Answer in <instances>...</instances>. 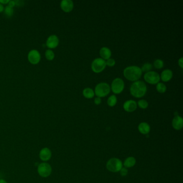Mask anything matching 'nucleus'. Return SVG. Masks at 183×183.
<instances>
[{
    "instance_id": "obj_1",
    "label": "nucleus",
    "mask_w": 183,
    "mask_h": 183,
    "mask_svg": "<svg viewBox=\"0 0 183 183\" xmlns=\"http://www.w3.org/2000/svg\"><path fill=\"white\" fill-rule=\"evenodd\" d=\"M146 84L141 81H137L132 84L130 88V92L132 96L135 97L140 98L143 97L147 92Z\"/></svg>"
},
{
    "instance_id": "obj_2",
    "label": "nucleus",
    "mask_w": 183,
    "mask_h": 183,
    "mask_svg": "<svg viewBox=\"0 0 183 183\" xmlns=\"http://www.w3.org/2000/svg\"><path fill=\"white\" fill-rule=\"evenodd\" d=\"M142 72L141 68L137 66H129L125 69L124 75L128 80L136 81L141 77Z\"/></svg>"
},
{
    "instance_id": "obj_3",
    "label": "nucleus",
    "mask_w": 183,
    "mask_h": 183,
    "mask_svg": "<svg viewBox=\"0 0 183 183\" xmlns=\"http://www.w3.org/2000/svg\"><path fill=\"white\" fill-rule=\"evenodd\" d=\"M106 166L109 171L112 172H118L123 167V164L120 159L112 158L107 162Z\"/></svg>"
},
{
    "instance_id": "obj_4",
    "label": "nucleus",
    "mask_w": 183,
    "mask_h": 183,
    "mask_svg": "<svg viewBox=\"0 0 183 183\" xmlns=\"http://www.w3.org/2000/svg\"><path fill=\"white\" fill-rule=\"evenodd\" d=\"M110 92V87L108 83H100L95 88V93L98 97H103L108 95Z\"/></svg>"
},
{
    "instance_id": "obj_5",
    "label": "nucleus",
    "mask_w": 183,
    "mask_h": 183,
    "mask_svg": "<svg viewBox=\"0 0 183 183\" xmlns=\"http://www.w3.org/2000/svg\"><path fill=\"white\" fill-rule=\"evenodd\" d=\"M37 170L40 176L44 178H46L51 175L52 169L49 164L44 162L38 165Z\"/></svg>"
},
{
    "instance_id": "obj_6",
    "label": "nucleus",
    "mask_w": 183,
    "mask_h": 183,
    "mask_svg": "<svg viewBox=\"0 0 183 183\" xmlns=\"http://www.w3.org/2000/svg\"><path fill=\"white\" fill-rule=\"evenodd\" d=\"M106 66V61L102 58L95 59L91 64V68L94 72L98 73L102 71Z\"/></svg>"
},
{
    "instance_id": "obj_7",
    "label": "nucleus",
    "mask_w": 183,
    "mask_h": 183,
    "mask_svg": "<svg viewBox=\"0 0 183 183\" xmlns=\"http://www.w3.org/2000/svg\"><path fill=\"white\" fill-rule=\"evenodd\" d=\"M144 79L147 82L155 84L159 83L161 78L159 74L157 73L155 71H150L144 74Z\"/></svg>"
},
{
    "instance_id": "obj_8",
    "label": "nucleus",
    "mask_w": 183,
    "mask_h": 183,
    "mask_svg": "<svg viewBox=\"0 0 183 183\" xmlns=\"http://www.w3.org/2000/svg\"><path fill=\"white\" fill-rule=\"evenodd\" d=\"M124 82L121 78H115L111 84L112 90L115 93H120L124 90Z\"/></svg>"
},
{
    "instance_id": "obj_9",
    "label": "nucleus",
    "mask_w": 183,
    "mask_h": 183,
    "mask_svg": "<svg viewBox=\"0 0 183 183\" xmlns=\"http://www.w3.org/2000/svg\"><path fill=\"white\" fill-rule=\"evenodd\" d=\"M40 54L39 52L36 49L31 50L28 54V60L33 65L38 64L40 61Z\"/></svg>"
},
{
    "instance_id": "obj_10",
    "label": "nucleus",
    "mask_w": 183,
    "mask_h": 183,
    "mask_svg": "<svg viewBox=\"0 0 183 183\" xmlns=\"http://www.w3.org/2000/svg\"><path fill=\"white\" fill-rule=\"evenodd\" d=\"M59 40L58 37L55 35H52L47 38L46 46L49 49H55L59 45Z\"/></svg>"
},
{
    "instance_id": "obj_11",
    "label": "nucleus",
    "mask_w": 183,
    "mask_h": 183,
    "mask_svg": "<svg viewBox=\"0 0 183 183\" xmlns=\"http://www.w3.org/2000/svg\"><path fill=\"white\" fill-rule=\"evenodd\" d=\"M52 156L51 150L48 148H44L39 153V157L43 161H47L49 160Z\"/></svg>"
},
{
    "instance_id": "obj_12",
    "label": "nucleus",
    "mask_w": 183,
    "mask_h": 183,
    "mask_svg": "<svg viewBox=\"0 0 183 183\" xmlns=\"http://www.w3.org/2000/svg\"><path fill=\"white\" fill-rule=\"evenodd\" d=\"M123 108L128 112H132L137 109V103L133 100H127L124 104Z\"/></svg>"
},
{
    "instance_id": "obj_13",
    "label": "nucleus",
    "mask_w": 183,
    "mask_h": 183,
    "mask_svg": "<svg viewBox=\"0 0 183 183\" xmlns=\"http://www.w3.org/2000/svg\"><path fill=\"white\" fill-rule=\"evenodd\" d=\"M61 9L64 11L68 12L73 10L74 8L73 2L71 0H63L60 4Z\"/></svg>"
},
{
    "instance_id": "obj_14",
    "label": "nucleus",
    "mask_w": 183,
    "mask_h": 183,
    "mask_svg": "<svg viewBox=\"0 0 183 183\" xmlns=\"http://www.w3.org/2000/svg\"><path fill=\"white\" fill-rule=\"evenodd\" d=\"M172 125L174 129L176 130H181L182 129L183 126V118L179 115H176L173 118Z\"/></svg>"
},
{
    "instance_id": "obj_15",
    "label": "nucleus",
    "mask_w": 183,
    "mask_h": 183,
    "mask_svg": "<svg viewBox=\"0 0 183 183\" xmlns=\"http://www.w3.org/2000/svg\"><path fill=\"white\" fill-rule=\"evenodd\" d=\"M138 129L140 133L142 134H148L150 131V127L147 122H141L138 126Z\"/></svg>"
},
{
    "instance_id": "obj_16",
    "label": "nucleus",
    "mask_w": 183,
    "mask_h": 183,
    "mask_svg": "<svg viewBox=\"0 0 183 183\" xmlns=\"http://www.w3.org/2000/svg\"><path fill=\"white\" fill-rule=\"evenodd\" d=\"M172 71L171 70L167 69L162 71L160 78H161L162 80L164 82H168L171 80L172 77Z\"/></svg>"
},
{
    "instance_id": "obj_17",
    "label": "nucleus",
    "mask_w": 183,
    "mask_h": 183,
    "mask_svg": "<svg viewBox=\"0 0 183 183\" xmlns=\"http://www.w3.org/2000/svg\"><path fill=\"white\" fill-rule=\"evenodd\" d=\"M99 53H100V56L102 58V59L103 60H104V59L108 60V59H110V57L111 56V50L109 48L106 47H104L100 49Z\"/></svg>"
},
{
    "instance_id": "obj_18",
    "label": "nucleus",
    "mask_w": 183,
    "mask_h": 183,
    "mask_svg": "<svg viewBox=\"0 0 183 183\" xmlns=\"http://www.w3.org/2000/svg\"><path fill=\"white\" fill-rule=\"evenodd\" d=\"M136 164V159L134 157L129 156L125 160L124 166L126 168H130L134 166Z\"/></svg>"
},
{
    "instance_id": "obj_19",
    "label": "nucleus",
    "mask_w": 183,
    "mask_h": 183,
    "mask_svg": "<svg viewBox=\"0 0 183 183\" xmlns=\"http://www.w3.org/2000/svg\"><path fill=\"white\" fill-rule=\"evenodd\" d=\"M83 95L85 97L87 98H92L95 95V93L92 89L87 88L83 90Z\"/></svg>"
},
{
    "instance_id": "obj_20",
    "label": "nucleus",
    "mask_w": 183,
    "mask_h": 183,
    "mask_svg": "<svg viewBox=\"0 0 183 183\" xmlns=\"http://www.w3.org/2000/svg\"><path fill=\"white\" fill-rule=\"evenodd\" d=\"M117 102V98L115 96L112 95L108 99V105L110 106H114Z\"/></svg>"
},
{
    "instance_id": "obj_21",
    "label": "nucleus",
    "mask_w": 183,
    "mask_h": 183,
    "mask_svg": "<svg viewBox=\"0 0 183 183\" xmlns=\"http://www.w3.org/2000/svg\"><path fill=\"white\" fill-rule=\"evenodd\" d=\"M156 89L159 93H164L166 91V85L162 83H158L156 86Z\"/></svg>"
},
{
    "instance_id": "obj_22",
    "label": "nucleus",
    "mask_w": 183,
    "mask_h": 183,
    "mask_svg": "<svg viewBox=\"0 0 183 183\" xmlns=\"http://www.w3.org/2000/svg\"><path fill=\"white\" fill-rule=\"evenodd\" d=\"M45 56H46V58L48 60L51 61V60H53L54 59L55 55H54L53 52L52 51L51 49H48L45 52Z\"/></svg>"
},
{
    "instance_id": "obj_23",
    "label": "nucleus",
    "mask_w": 183,
    "mask_h": 183,
    "mask_svg": "<svg viewBox=\"0 0 183 183\" xmlns=\"http://www.w3.org/2000/svg\"><path fill=\"white\" fill-rule=\"evenodd\" d=\"M154 66L157 69L162 68L164 66L163 61L161 59H157L154 62Z\"/></svg>"
},
{
    "instance_id": "obj_24",
    "label": "nucleus",
    "mask_w": 183,
    "mask_h": 183,
    "mask_svg": "<svg viewBox=\"0 0 183 183\" xmlns=\"http://www.w3.org/2000/svg\"><path fill=\"white\" fill-rule=\"evenodd\" d=\"M5 15L8 17H10L12 16L14 14V9L12 8L9 7L8 5L7 6L5 9Z\"/></svg>"
},
{
    "instance_id": "obj_25",
    "label": "nucleus",
    "mask_w": 183,
    "mask_h": 183,
    "mask_svg": "<svg viewBox=\"0 0 183 183\" xmlns=\"http://www.w3.org/2000/svg\"><path fill=\"white\" fill-rule=\"evenodd\" d=\"M151 69H152V65L150 63H146L142 66L141 69L142 71L147 73L148 71H150Z\"/></svg>"
},
{
    "instance_id": "obj_26",
    "label": "nucleus",
    "mask_w": 183,
    "mask_h": 183,
    "mask_svg": "<svg viewBox=\"0 0 183 183\" xmlns=\"http://www.w3.org/2000/svg\"><path fill=\"white\" fill-rule=\"evenodd\" d=\"M137 104H138V105H139L140 108L143 109H147L148 106V103L144 99L139 100Z\"/></svg>"
},
{
    "instance_id": "obj_27",
    "label": "nucleus",
    "mask_w": 183,
    "mask_h": 183,
    "mask_svg": "<svg viewBox=\"0 0 183 183\" xmlns=\"http://www.w3.org/2000/svg\"><path fill=\"white\" fill-rule=\"evenodd\" d=\"M115 60L113 59H108L107 61L106 62V65H108L109 67H112V66H115Z\"/></svg>"
},
{
    "instance_id": "obj_28",
    "label": "nucleus",
    "mask_w": 183,
    "mask_h": 183,
    "mask_svg": "<svg viewBox=\"0 0 183 183\" xmlns=\"http://www.w3.org/2000/svg\"><path fill=\"white\" fill-rule=\"evenodd\" d=\"M119 172L121 176H123V177L127 176V174H128V170H127V168L125 167H124V168L122 167L121 169L120 170Z\"/></svg>"
},
{
    "instance_id": "obj_29",
    "label": "nucleus",
    "mask_w": 183,
    "mask_h": 183,
    "mask_svg": "<svg viewBox=\"0 0 183 183\" xmlns=\"http://www.w3.org/2000/svg\"><path fill=\"white\" fill-rule=\"evenodd\" d=\"M15 5H16V6L20 7V6H22V5H24V2L22 1L18 0V1H15Z\"/></svg>"
},
{
    "instance_id": "obj_30",
    "label": "nucleus",
    "mask_w": 183,
    "mask_h": 183,
    "mask_svg": "<svg viewBox=\"0 0 183 183\" xmlns=\"http://www.w3.org/2000/svg\"><path fill=\"white\" fill-rule=\"evenodd\" d=\"M95 104L96 105H99V104H100V103L102 102V100H101V99H100V97H96L95 99Z\"/></svg>"
},
{
    "instance_id": "obj_31",
    "label": "nucleus",
    "mask_w": 183,
    "mask_h": 183,
    "mask_svg": "<svg viewBox=\"0 0 183 183\" xmlns=\"http://www.w3.org/2000/svg\"><path fill=\"white\" fill-rule=\"evenodd\" d=\"M8 6L13 8L15 6V1H10L8 3Z\"/></svg>"
},
{
    "instance_id": "obj_32",
    "label": "nucleus",
    "mask_w": 183,
    "mask_h": 183,
    "mask_svg": "<svg viewBox=\"0 0 183 183\" xmlns=\"http://www.w3.org/2000/svg\"><path fill=\"white\" fill-rule=\"evenodd\" d=\"M183 58H181V59H179V61H178V64H179V66L181 67V68H183Z\"/></svg>"
},
{
    "instance_id": "obj_33",
    "label": "nucleus",
    "mask_w": 183,
    "mask_h": 183,
    "mask_svg": "<svg viewBox=\"0 0 183 183\" xmlns=\"http://www.w3.org/2000/svg\"><path fill=\"white\" fill-rule=\"evenodd\" d=\"M9 0H0V3L1 4H7L9 2Z\"/></svg>"
},
{
    "instance_id": "obj_34",
    "label": "nucleus",
    "mask_w": 183,
    "mask_h": 183,
    "mask_svg": "<svg viewBox=\"0 0 183 183\" xmlns=\"http://www.w3.org/2000/svg\"><path fill=\"white\" fill-rule=\"evenodd\" d=\"M5 10V8L3 7V5L0 3V12H2Z\"/></svg>"
},
{
    "instance_id": "obj_35",
    "label": "nucleus",
    "mask_w": 183,
    "mask_h": 183,
    "mask_svg": "<svg viewBox=\"0 0 183 183\" xmlns=\"http://www.w3.org/2000/svg\"><path fill=\"white\" fill-rule=\"evenodd\" d=\"M0 183H7V182L3 179H0Z\"/></svg>"
}]
</instances>
